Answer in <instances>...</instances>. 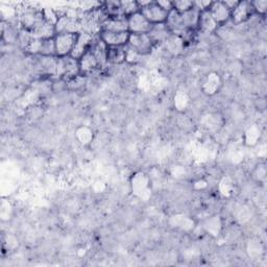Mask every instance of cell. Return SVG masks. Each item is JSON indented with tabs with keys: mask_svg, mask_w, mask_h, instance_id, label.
Listing matches in <instances>:
<instances>
[{
	"mask_svg": "<svg viewBox=\"0 0 267 267\" xmlns=\"http://www.w3.org/2000/svg\"><path fill=\"white\" fill-rule=\"evenodd\" d=\"M57 75L66 79H71L81 75L79 68V61L73 59L71 56L58 58L57 64Z\"/></svg>",
	"mask_w": 267,
	"mask_h": 267,
	"instance_id": "cell-1",
	"label": "cell"
},
{
	"mask_svg": "<svg viewBox=\"0 0 267 267\" xmlns=\"http://www.w3.org/2000/svg\"><path fill=\"white\" fill-rule=\"evenodd\" d=\"M78 34H57L55 37L56 56L64 58L71 55L76 43Z\"/></svg>",
	"mask_w": 267,
	"mask_h": 267,
	"instance_id": "cell-2",
	"label": "cell"
},
{
	"mask_svg": "<svg viewBox=\"0 0 267 267\" xmlns=\"http://www.w3.org/2000/svg\"><path fill=\"white\" fill-rule=\"evenodd\" d=\"M127 45L135 50L140 56H146L152 52L155 43L150 37L149 34H141V35H130Z\"/></svg>",
	"mask_w": 267,
	"mask_h": 267,
	"instance_id": "cell-3",
	"label": "cell"
},
{
	"mask_svg": "<svg viewBox=\"0 0 267 267\" xmlns=\"http://www.w3.org/2000/svg\"><path fill=\"white\" fill-rule=\"evenodd\" d=\"M127 19V31L130 35L149 34L153 28V24L146 19L141 12L136 13Z\"/></svg>",
	"mask_w": 267,
	"mask_h": 267,
	"instance_id": "cell-4",
	"label": "cell"
},
{
	"mask_svg": "<svg viewBox=\"0 0 267 267\" xmlns=\"http://www.w3.org/2000/svg\"><path fill=\"white\" fill-rule=\"evenodd\" d=\"M140 12L153 25L165 23L168 16V12L164 11L161 7H159L157 2H152L149 6L141 9Z\"/></svg>",
	"mask_w": 267,
	"mask_h": 267,
	"instance_id": "cell-5",
	"label": "cell"
},
{
	"mask_svg": "<svg viewBox=\"0 0 267 267\" xmlns=\"http://www.w3.org/2000/svg\"><path fill=\"white\" fill-rule=\"evenodd\" d=\"M165 25L167 26V29L169 30V32L173 35H178L180 37H182L184 39V36L186 34L190 33L191 31L187 30V28L184 24L182 15L180 13H178L177 11L172 10L168 13V16H167V20L165 22Z\"/></svg>",
	"mask_w": 267,
	"mask_h": 267,
	"instance_id": "cell-6",
	"label": "cell"
},
{
	"mask_svg": "<svg viewBox=\"0 0 267 267\" xmlns=\"http://www.w3.org/2000/svg\"><path fill=\"white\" fill-rule=\"evenodd\" d=\"M132 193L137 197L146 199L150 196V181L144 173L138 172L131 179Z\"/></svg>",
	"mask_w": 267,
	"mask_h": 267,
	"instance_id": "cell-7",
	"label": "cell"
},
{
	"mask_svg": "<svg viewBox=\"0 0 267 267\" xmlns=\"http://www.w3.org/2000/svg\"><path fill=\"white\" fill-rule=\"evenodd\" d=\"M93 42H94V39H93L92 35L82 32L79 33L77 36L76 43L74 45V48L71 52V57L75 60H81L85 53L91 48Z\"/></svg>",
	"mask_w": 267,
	"mask_h": 267,
	"instance_id": "cell-8",
	"label": "cell"
},
{
	"mask_svg": "<svg viewBox=\"0 0 267 267\" xmlns=\"http://www.w3.org/2000/svg\"><path fill=\"white\" fill-rule=\"evenodd\" d=\"M99 39L108 47H117L127 45L129 33H113V32H100Z\"/></svg>",
	"mask_w": 267,
	"mask_h": 267,
	"instance_id": "cell-9",
	"label": "cell"
},
{
	"mask_svg": "<svg viewBox=\"0 0 267 267\" xmlns=\"http://www.w3.org/2000/svg\"><path fill=\"white\" fill-rule=\"evenodd\" d=\"M252 9L249 2H239L234 10L231 11V20L235 24L246 22L252 15Z\"/></svg>",
	"mask_w": 267,
	"mask_h": 267,
	"instance_id": "cell-10",
	"label": "cell"
},
{
	"mask_svg": "<svg viewBox=\"0 0 267 267\" xmlns=\"http://www.w3.org/2000/svg\"><path fill=\"white\" fill-rule=\"evenodd\" d=\"M209 13L218 25H222L231 19V11L223 2H212Z\"/></svg>",
	"mask_w": 267,
	"mask_h": 267,
	"instance_id": "cell-11",
	"label": "cell"
},
{
	"mask_svg": "<svg viewBox=\"0 0 267 267\" xmlns=\"http://www.w3.org/2000/svg\"><path fill=\"white\" fill-rule=\"evenodd\" d=\"M99 67H100L99 62H98L97 58L94 55V52L92 51L91 48L85 53V55L83 56V58L79 60V68H81V75H88L91 72L96 70L97 68H99Z\"/></svg>",
	"mask_w": 267,
	"mask_h": 267,
	"instance_id": "cell-12",
	"label": "cell"
},
{
	"mask_svg": "<svg viewBox=\"0 0 267 267\" xmlns=\"http://www.w3.org/2000/svg\"><path fill=\"white\" fill-rule=\"evenodd\" d=\"M100 32H113V33L128 32L127 19L125 17L108 18L101 24Z\"/></svg>",
	"mask_w": 267,
	"mask_h": 267,
	"instance_id": "cell-13",
	"label": "cell"
},
{
	"mask_svg": "<svg viewBox=\"0 0 267 267\" xmlns=\"http://www.w3.org/2000/svg\"><path fill=\"white\" fill-rule=\"evenodd\" d=\"M35 39H53L57 35L56 26L47 23L45 20L40 22L36 28L30 32Z\"/></svg>",
	"mask_w": 267,
	"mask_h": 267,
	"instance_id": "cell-14",
	"label": "cell"
},
{
	"mask_svg": "<svg viewBox=\"0 0 267 267\" xmlns=\"http://www.w3.org/2000/svg\"><path fill=\"white\" fill-rule=\"evenodd\" d=\"M164 46L168 52L173 56H178L184 50L185 41L184 39L178 35L170 34L169 37L164 41Z\"/></svg>",
	"mask_w": 267,
	"mask_h": 267,
	"instance_id": "cell-15",
	"label": "cell"
},
{
	"mask_svg": "<svg viewBox=\"0 0 267 267\" xmlns=\"http://www.w3.org/2000/svg\"><path fill=\"white\" fill-rule=\"evenodd\" d=\"M126 61V45L108 47L106 49V62L112 64H122Z\"/></svg>",
	"mask_w": 267,
	"mask_h": 267,
	"instance_id": "cell-16",
	"label": "cell"
},
{
	"mask_svg": "<svg viewBox=\"0 0 267 267\" xmlns=\"http://www.w3.org/2000/svg\"><path fill=\"white\" fill-rule=\"evenodd\" d=\"M217 28H218V24L216 23L214 19H213L209 11L200 13L198 30L207 34H211V33H214L217 30Z\"/></svg>",
	"mask_w": 267,
	"mask_h": 267,
	"instance_id": "cell-17",
	"label": "cell"
},
{
	"mask_svg": "<svg viewBox=\"0 0 267 267\" xmlns=\"http://www.w3.org/2000/svg\"><path fill=\"white\" fill-rule=\"evenodd\" d=\"M181 15L187 30L193 32L198 29L199 17H200V12L198 10L192 8L191 10L183 13Z\"/></svg>",
	"mask_w": 267,
	"mask_h": 267,
	"instance_id": "cell-18",
	"label": "cell"
},
{
	"mask_svg": "<svg viewBox=\"0 0 267 267\" xmlns=\"http://www.w3.org/2000/svg\"><path fill=\"white\" fill-rule=\"evenodd\" d=\"M170 34L171 33L167 29V26L165 25V23L153 25L151 32L149 33L150 37L152 38V40H153L155 44H157V43H164V41L169 37Z\"/></svg>",
	"mask_w": 267,
	"mask_h": 267,
	"instance_id": "cell-19",
	"label": "cell"
},
{
	"mask_svg": "<svg viewBox=\"0 0 267 267\" xmlns=\"http://www.w3.org/2000/svg\"><path fill=\"white\" fill-rule=\"evenodd\" d=\"M221 86V81L218 74L216 73H210L203 86V90L208 95H213L218 91L219 87Z\"/></svg>",
	"mask_w": 267,
	"mask_h": 267,
	"instance_id": "cell-20",
	"label": "cell"
},
{
	"mask_svg": "<svg viewBox=\"0 0 267 267\" xmlns=\"http://www.w3.org/2000/svg\"><path fill=\"white\" fill-rule=\"evenodd\" d=\"M170 224L172 226H176V228L181 229V230L189 231V230L193 229L194 221L190 217H188V216H185V215H175V216L171 217Z\"/></svg>",
	"mask_w": 267,
	"mask_h": 267,
	"instance_id": "cell-21",
	"label": "cell"
},
{
	"mask_svg": "<svg viewBox=\"0 0 267 267\" xmlns=\"http://www.w3.org/2000/svg\"><path fill=\"white\" fill-rule=\"evenodd\" d=\"M102 10L108 18L123 17L120 2H105L102 4Z\"/></svg>",
	"mask_w": 267,
	"mask_h": 267,
	"instance_id": "cell-22",
	"label": "cell"
},
{
	"mask_svg": "<svg viewBox=\"0 0 267 267\" xmlns=\"http://www.w3.org/2000/svg\"><path fill=\"white\" fill-rule=\"evenodd\" d=\"M205 230L213 236H217L221 229V221L219 216H214L208 219L204 224Z\"/></svg>",
	"mask_w": 267,
	"mask_h": 267,
	"instance_id": "cell-23",
	"label": "cell"
},
{
	"mask_svg": "<svg viewBox=\"0 0 267 267\" xmlns=\"http://www.w3.org/2000/svg\"><path fill=\"white\" fill-rule=\"evenodd\" d=\"M120 7H121L122 15L125 18L140 12V8L137 2H120Z\"/></svg>",
	"mask_w": 267,
	"mask_h": 267,
	"instance_id": "cell-24",
	"label": "cell"
},
{
	"mask_svg": "<svg viewBox=\"0 0 267 267\" xmlns=\"http://www.w3.org/2000/svg\"><path fill=\"white\" fill-rule=\"evenodd\" d=\"M42 14H43V19L51 24V25H57L61 15L59 14V13L56 11V10H53V9H43L42 10Z\"/></svg>",
	"mask_w": 267,
	"mask_h": 267,
	"instance_id": "cell-25",
	"label": "cell"
},
{
	"mask_svg": "<svg viewBox=\"0 0 267 267\" xmlns=\"http://www.w3.org/2000/svg\"><path fill=\"white\" fill-rule=\"evenodd\" d=\"M173 10L177 11L180 14L189 11L193 8V2H188V0H178V2H172Z\"/></svg>",
	"mask_w": 267,
	"mask_h": 267,
	"instance_id": "cell-26",
	"label": "cell"
},
{
	"mask_svg": "<svg viewBox=\"0 0 267 267\" xmlns=\"http://www.w3.org/2000/svg\"><path fill=\"white\" fill-rule=\"evenodd\" d=\"M77 139L81 141L83 144H89L93 139V134L88 127H81L76 131Z\"/></svg>",
	"mask_w": 267,
	"mask_h": 267,
	"instance_id": "cell-27",
	"label": "cell"
},
{
	"mask_svg": "<svg viewBox=\"0 0 267 267\" xmlns=\"http://www.w3.org/2000/svg\"><path fill=\"white\" fill-rule=\"evenodd\" d=\"M250 6H251L253 13H256V14L261 15V16L265 15V13L267 11L266 0H257V2H251Z\"/></svg>",
	"mask_w": 267,
	"mask_h": 267,
	"instance_id": "cell-28",
	"label": "cell"
},
{
	"mask_svg": "<svg viewBox=\"0 0 267 267\" xmlns=\"http://www.w3.org/2000/svg\"><path fill=\"white\" fill-rule=\"evenodd\" d=\"M260 137V130L257 126H251L246 131V143L248 145H255Z\"/></svg>",
	"mask_w": 267,
	"mask_h": 267,
	"instance_id": "cell-29",
	"label": "cell"
},
{
	"mask_svg": "<svg viewBox=\"0 0 267 267\" xmlns=\"http://www.w3.org/2000/svg\"><path fill=\"white\" fill-rule=\"evenodd\" d=\"M187 102H188V98H187L186 94H183V93H178L177 96L175 97V104L177 105V108L179 110H183Z\"/></svg>",
	"mask_w": 267,
	"mask_h": 267,
	"instance_id": "cell-30",
	"label": "cell"
},
{
	"mask_svg": "<svg viewBox=\"0 0 267 267\" xmlns=\"http://www.w3.org/2000/svg\"><path fill=\"white\" fill-rule=\"evenodd\" d=\"M212 2H202V0H200V2H193V8L198 10L200 13L209 11Z\"/></svg>",
	"mask_w": 267,
	"mask_h": 267,
	"instance_id": "cell-31",
	"label": "cell"
},
{
	"mask_svg": "<svg viewBox=\"0 0 267 267\" xmlns=\"http://www.w3.org/2000/svg\"><path fill=\"white\" fill-rule=\"evenodd\" d=\"M231 188H232V183L229 182V179H223L222 182L220 183V189L222 193L228 195L231 191Z\"/></svg>",
	"mask_w": 267,
	"mask_h": 267,
	"instance_id": "cell-32",
	"label": "cell"
},
{
	"mask_svg": "<svg viewBox=\"0 0 267 267\" xmlns=\"http://www.w3.org/2000/svg\"><path fill=\"white\" fill-rule=\"evenodd\" d=\"M157 4L159 5V7H161L164 11H166L168 13L173 10L172 2H167V0H163V2H157Z\"/></svg>",
	"mask_w": 267,
	"mask_h": 267,
	"instance_id": "cell-33",
	"label": "cell"
}]
</instances>
